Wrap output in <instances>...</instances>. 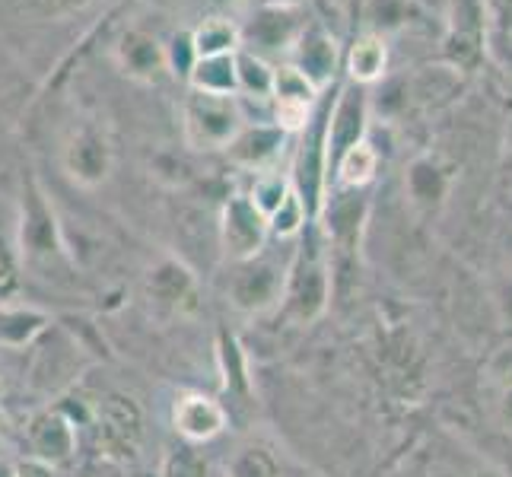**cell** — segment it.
Instances as JSON below:
<instances>
[{
	"label": "cell",
	"instance_id": "obj_22",
	"mask_svg": "<svg viewBox=\"0 0 512 477\" xmlns=\"http://www.w3.org/2000/svg\"><path fill=\"white\" fill-rule=\"evenodd\" d=\"M236 83H239V99H258V102H271L274 90V67L252 55V51L239 48L236 51Z\"/></svg>",
	"mask_w": 512,
	"mask_h": 477
},
{
	"label": "cell",
	"instance_id": "obj_16",
	"mask_svg": "<svg viewBox=\"0 0 512 477\" xmlns=\"http://www.w3.org/2000/svg\"><path fill=\"white\" fill-rule=\"evenodd\" d=\"M385 64H388V48H385V39L376 29H366L350 42L347 77L353 86H369V83L382 80Z\"/></svg>",
	"mask_w": 512,
	"mask_h": 477
},
{
	"label": "cell",
	"instance_id": "obj_32",
	"mask_svg": "<svg viewBox=\"0 0 512 477\" xmlns=\"http://www.w3.org/2000/svg\"><path fill=\"white\" fill-rule=\"evenodd\" d=\"M13 290H16V268L10 255L4 252V245H0V299H7Z\"/></svg>",
	"mask_w": 512,
	"mask_h": 477
},
{
	"label": "cell",
	"instance_id": "obj_7",
	"mask_svg": "<svg viewBox=\"0 0 512 477\" xmlns=\"http://www.w3.org/2000/svg\"><path fill=\"white\" fill-rule=\"evenodd\" d=\"M366 118H369V102L363 86H338V96L331 99L328 112V137H325V153H328V175L338 163V156L366 140Z\"/></svg>",
	"mask_w": 512,
	"mask_h": 477
},
{
	"label": "cell",
	"instance_id": "obj_17",
	"mask_svg": "<svg viewBox=\"0 0 512 477\" xmlns=\"http://www.w3.org/2000/svg\"><path fill=\"white\" fill-rule=\"evenodd\" d=\"M376 169H379V150L369 144V140H360V144L347 147L338 156V163H334L331 172H334V182L344 191H360L376 179Z\"/></svg>",
	"mask_w": 512,
	"mask_h": 477
},
{
	"label": "cell",
	"instance_id": "obj_29",
	"mask_svg": "<svg viewBox=\"0 0 512 477\" xmlns=\"http://www.w3.org/2000/svg\"><path fill=\"white\" fill-rule=\"evenodd\" d=\"M223 369H226V388H236V392H249V379H245V363L239 344L233 338L223 341Z\"/></svg>",
	"mask_w": 512,
	"mask_h": 477
},
{
	"label": "cell",
	"instance_id": "obj_28",
	"mask_svg": "<svg viewBox=\"0 0 512 477\" xmlns=\"http://www.w3.org/2000/svg\"><path fill=\"white\" fill-rule=\"evenodd\" d=\"M194 61H198V51H194V42H191V32H175L169 45H166V67L169 74L188 80Z\"/></svg>",
	"mask_w": 512,
	"mask_h": 477
},
{
	"label": "cell",
	"instance_id": "obj_13",
	"mask_svg": "<svg viewBox=\"0 0 512 477\" xmlns=\"http://www.w3.org/2000/svg\"><path fill=\"white\" fill-rule=\"evenodd\" d=\"M115 61L125 70L131 80L140 83H153L160 80L166 67V45H160V39L144 29H128L115 45Z\"/></svg>",
	"mask_w": 512,
	"mask_h": 477
},
{
	"label": "cell",
	"instance_id": "obj_4",
	"mask_svg": "<svg viewBox=\"0 0 512 477\" xmlns=\"http://www.w3.org/2000/svg\"><path fill=\"white\" fill-rule=\"evenodd\" d=\"M20 249L29 264L35 268H55L58 261L67 258L64 242L58 233V223L51 207L45 201V194L29 185L23 194V223H20Z\"/></svg>",
	"mask_w": 512,
	"mask_h": 477
},
{
	"label": "cell",
	"instance_id": "obj_6",
	"mask_svg": "<svg viewBox=\"0 0 512 477\" xmlns=\"http://www.w3.org/2000/svg\"><path fill=\"white\" fill-rule=\"evenodd\" d=\"M115 150L112 140L105 137L96 125H83L64 147V172L80 188H99L112 175Z\"/></svg>",
	"mask_w": 512,
	"mask_h": 477
},
{
	"label": "cell",
	"instance_id": "obj_9",
	"mask_svg": "<svg viewBox=\"0 0 512 477\" xmlns=\"http://www.w3.org/2000/svg\"><path fill=\"white\" fill-rule=\"evenodd\" d=\"M306 20L299 16L296 7H274V4H264L252 23L242 29V48L252 51V55L264 58L268 51H290L293 42L299 39Z\"/></svg>",
	"mask_w": 512,
	"mask_h": 477
},
{
	"label": "cell",
	"instance_id": "obj_12",
	"mask_svg": "<svg viewBox=\"0 0 512 477\" xmlns=\"http://www.w3.org/2000/svg\"><path fill=\"white\" fill-rule=\"evenodd\" d=\"M29 436V449L35 458H42L48 465H61L67 462L77 449V430L74 420L61 411H42L29 420L26 427Z\"/></svg>",
	"mask_w": 512,
	"mask_h": 477
},
{
	"label": "cell",
	"instance_id": "obj_34",
	"mask_svg": "<svg viewBox=\"0 0 512 477\" xmlns=\"http://www.w3.org/2000/svg\"><path fill=\"white\" fill-rule=\"evenodd\" d=\"M264 4H274V7H299V0H264Z\"/></svg>",
	"mask_w": 512,
	"mask_h": 477
},
{
	"label": "cell",
	"instance_id": "obj_33",
	"mask_svg": "<svg viewBox=\"0 0 512 477\" xmlns=\"http://www.w3.org/2000/svg\"><path fill=\"white\" fill-rule=\"evenodd\" d=\"M493 303H497L500 322L512 328V280H506V284L500 287V293H497V299H493Z\"/></svg>",
	"mask_w": 512,
	"mask_h": 477
},
{
	"label": "cell",
	"instance_id": "obj_36",
	"mask_svg": "<svg viewBox=\"0 0 512 477\" xmlns=\"http://www.w3.org/2000/svg\"><path fill=\"white\" fill-rule=\"evenodd\" d=\"M0 423H4V417H0Z\"/></svg>",
	"mask_w": 512,
	"mask_h": 477
},
{
	"label": "cell",
	"instance_id": "obj_24",
	"mask_svg": "<svg viewBox=\"0 0 512 477\" xmlns=\"http://www.w3.org/2000/svg\"><path fill=\"white\" fill-rule=\"evenodd\" d=\"M293 191L290 185V175H280L274 169L268 172H258L255 175V182H252V191H249V201L255 204V210L264 217V220H271L274 210L284 204V198Z\"/></svg>",
	"mask_w": 512,
	"mask_h": 477
},
{
	"label": "cell",
	"instance_id": "obj_20",
	"mask_svg": "<svg viewBox=\"0 0 512 477\" xmlns=\"http://www.w3.org/2000/svg\"><path fill=\"white\" fill-rule=\"evenodd\" d=\"M191 42H194V51H198V58L236 55L242 48V29L233 20H226V16H214V20H204L191 32Z\"/></svg>",
	"mask_w": 512,
	"mask_h": 477
},
{
	"label": "cell",
	"instance_id": "obj_15",
	"mask_svg": "<svg viewBox=\"0 0 512 477\" xmlns=\"http://www.w3.org/2000/svg\"><path fill=\"white\" fill-rule=\"evenodd\" d=\"M172 423H175V430L188 439V443H207V439H214V436L223 433L226 411H223L220 401L198 395V392H188V395H182L179 401H175Z\"/></svg>",
	"mask_w": 512,
	"mask_h": 477
},
{
	"label": "cell",
	"instance_id": "obj_19",
	"mask_svg": "<svg viewBox=\"0 0 512 477\" xmlns=\"http://www.w3.org/2000/svg\"><path fill=\"white\" fill-rule=\"evenodd\" d=\"M51 318L39 309L0 303V347H23L48 328Z\"/></svg>",
	"mask_w": 512,
	"mask_h": 477
},
{
	"label": "cell",
	"instance_id": "obj_5",
	"mask_svg": "<svg viewBox=\"0 0 512 477\" xmlns=\"http://www.w3.org/2000/svg\"><path fill=\"white\" fill-rule=\"evenodd\" d=\"M99 446L112 458H134L144 446V411L128 395H109L99 404Z\"/></svg>",
	"mask_w": 512,
	"mask_h": 477
},
{
	"label": "cell",
	"instance_id": "obj_35",
	"mask_svg": "<svg viewBox=\"0 0 512 477\" xmlns=\"http://www.w3.org/2000/svg\"><path fill=\"white\" fill-rule=\"evenodd\" d=\"M0 477H16V474H13V468H10V465L0 462Z\"/></svg>",
	"mask_w": 512,
	"mask_h": 477
},
{
	"label": "cell",
	"instance_id": "obj_31",
	"mask_svg": "<svg viewBox=\"0 0 512 477\" xmlns=\"http://www.w3.org/2000/svg\"><path fill=\"white\" fill-rule=\"evenodd\" d=\"M487 10L509 39H512V0H487Z\"/></svg>",
	"mask_w": 512,
	"mask_h": 477
},
{
	"label": "cell",
	"instance_id": "obj_25",
	"mask_svg": "<svg viewBox=\"0 0 512 477\" xmlns=\"http://www.w3.org/2000/svg\"><path fill=\"white\" fill-rule=\"evenodd\" d=\"M229 477H284L277 455L268 446H245L226 465Z\"/></svg>",
	"mask_w": 512,
	"mask_h": 477
},
{
	"label": "cell",
	"instance_id": "obj_23",
	"mask_svg": "<svg viewBox=\"0 0 512 477\" xmlns=\"http://www.w3.org/2000/svg\"><path fill=\"white\" fill-rule=\"evenodd\" d=\"M408 191H411L414 204H420V207L439 204L446 194L443 169H439L433 159H417V163H411V169H408Z\"/></svg>",
	"mask_w": 512,
	"mask_h": 477
},
{
	"label": "cell",
	"instance_id": "obj_1",
	"mask_svg": "<svg viewBox=\"0 0 512 477\" xmlns=\"http://www.w3.org/2000/svg\"><path fill=\"white\" fill-rule=\"evenodd\" d=\"M331 299V268L322 252V236L309 233V239L299 245L290 258L287 287H284V315L296 325H312L328 309Z\"/></svg>",
	"mask_w": 512,
	"mask_h": 477
},
{
	"label": "cell",
	"instance_id": "obj_3",
	"mask_svg": "<svg viewBox=\"0 0 512 477\" xmlns=\"http://www.w3.org/2000/svg\"><path fill=\"white\" fill-rule=\"evenodd\" d=\"M287 271H290V261L280 264L277 258L264 252H258L249 261H239L233 284H229V299H233V306L242 312H268L280 306V299H284Z\"/></svg>",
	"mask_w": 512,
	"mask_h": 477
},
{
	"label": "cell",
	"instance_id": "obj_11",
	"mask_svg": "<svg viewBox=\"0 0 512 477\" xmlns=\"http://www.w3.org/2000/svg\"><path fill=\"white\" fill-rule=\"evenodd\" d=\"M147 296L156 309H166L172 315H188L198 309V303H194V277L175 258H163L147 274Z\"/></svg>",
	"mask_w": 512,
	"mask_h": 477
},
{
	"label": "cell",
	"instance_id": "obj_27",
	"mask_svg": "<svg viewBox=\"0 0 512 477\" xmlns=\"http://www.w3.org/2000/svg\"><path fill=\"white\" fill-rule=\"evenodd\" d=\"M160 477H210L207 458L194 446H179L163 458Z\"/></svg>",
	"mask_w": 512,
	"mask_h": 477
},
{
	"label": "cell",
	"instance_id": "obj_2",
	"mask_svg": "<svg viewBox=\"0 0 512 477\" xmlns=\"http://www.w3.org/2000/svg\"><path fill=\"white\" fill-rule=\"evenodd\" d=\"M249 125L239 96H214L191 90L182 102V131L191 150H226Z\"/></svg>",
	"mask_w": 512,
	"mask_h": 477
},
{
	"label": "cell",
	"instance_id": "obj_26",
	"mask_svg": "<svg viewBox=\"0 0 512 477\" xmlns=\"http://www.w3.org/2000/svg\"><path fill=\"white\" fill-rule=\"evenodd\" d=\"M306 223H312L309 214H306V207H303V201H299V194L290 191L287 198H284V204H280L274 214H271L268 233L277 236V239H293V236L303 233Z\"/></svg>",
	"mask_w": 512,
	"mask_h": 477
},
{
	"label": "cell",
	"instance_id": "obj_10",
	"mask_svg": "<svg viewBox=\"0 0 512 477\" xmlns=\"http://www.w3.org/2000/svg\"><path fill=\"white\" fill-rule=\"evenodd\" d=\"M290 64L322 93L325 86L334 80V67H338V42H334L319 23L303 26L299 39L290 48Z\"/></svg>",
	"mask_w": 512,
	"mask_h": 477
},
{
	"label": "cell",
	"instance_id": "obj_18",
	"mask_svg": "<svg viewBox=\"0 0 512 477\" xmlns=\"http://www.w3.org/2000/svg\"><path fill=\"white\" fill-rule=\"evenodd\" d=\"M188 86L198 93L214 96H239L236 83V55H217V58H198L188 74Z\"/></svg>",
	"mask_w": 512,
	"mask_h": 477
},
{
	"label": "cell",
	"instance_id": "obj_8",
	"mask_svg": "<svg viewBox=\"0 0 512 477\" xmlns=\"http://www.w3.org/2000/svg\"><path fill=\"white\" fill-rule=\"evenodd\" d=\"M220 236L226 245V255L233 261H249L258 252H264V239H268V220H264L249 194H233L223 204L220 214Z\"/></svg>",
	"mask_w": 512,
	"mask_h": 477
},
{
	"label": "cell",
	"instance_id": "obj_21",
	"mask_svg": "<svg viewBox=\"0 0 512 477\" xmlns=\"http://www.w3.org/2000/svg\"><path fill=\"white\" fill-rule=\"evenodd\" d=\"M487 385L493 388V420L503 433H512V347L500 350L487 366Z\"/></svg>",
	"mask_w": 512,
	"mask_h": 477
},
{
	"label": "cell",
	"instance_id": "obj_14",
	"mask_svg": "<svg viewBox=\"0 0 512 477\" xmlns=\"http://www.w3.org/2000/svg\"><path fill=\"white\" fill-rule=\"evenodd\" d=\"M284 144H287V134L274 128L271 121L268 125H245L233 144L226 147V156L242 169L268 172L277 163V156L284 153Z\"/></svg>",
	"mask_w": 512,
	"mask_h": 477
},
{
	"label": "cell",
	"instance_id": "obj_30",
	"mask_svg": "<svg viewBox=\"0 0 512 477\" xmlns=\"http://www.w3.org/2000/svg\"><path fill=\"white\" fill-rule=\"evenodd\" d=\"M13 474L16 477H55V465H48V462H42V458L29 455V458H23V462L13 465Z\"/></svg>",
	"mask_w": 512,
	"mask_h": 477
}]
</instances>
